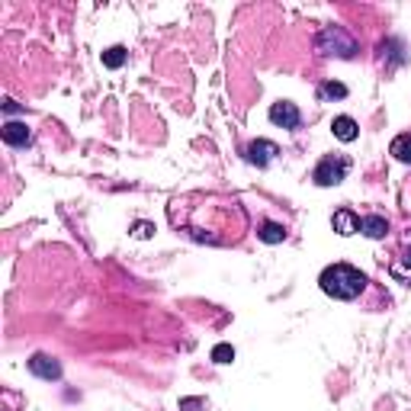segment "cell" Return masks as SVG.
I'll return each instance as SVG.
<instances>
[{
  "instance_id": "cell-1",
  "label": "cell",
  "mask_w": 411,
  "mask_h": 411,
  "mask_svg": "<svg viewBox=\"0 0 411 411\" xmlns=\"http://www.w3.org/2000/svg\"><path fill=\"white\" fill-rule=\"evenodd\" d=\"M318 286L325 296L341 299V302H353V299L366 290V276L351 264H331L321 270Z\"/></svg>"
},
{
  "instance_id": "cell-2",
  "label": "cell",
  "mask_w": 411,
  "mask_h": 411,
  "mask_svg": "<svg viewBox=\"0 0 411 411\" xmlns=\"http://www.w3.org/2000/svg\"><path fill=\"white\" fill-rule=\"evenodd\" d=\"M318 52L337 55V58H353L357 55V42H353V36L344 26H328L318 36Z\"/></svg>"
},
{
  "instance_id": "cell-3",
  "label": "cell",
  "mask_w": 411,
  "mask_h": 411,
  "mask_svg": "<svg viewBox=\"0 0 411 411\" xmlns=\"http://www.w3.org/2000/svg\"><path fill=\"white\" fill-rule=\"evenodd\" d=\"M347 174H351V158H344V154H328V158L318 161V168H315V183H318V187H337Z\"/></svg>"
},
{
  "instance_id": "cell-4",
  "label": "cell",
  "mask_w": 411,
  "mask_h": 411,
  "mask_svg": "<svg viewBox=\"0 0 411 411\" xmlns=\"http://www.w3.org/2000/svg\"><path fill=\"white\" fill-rule=\"evenodd\" d=\"M270 122L274 126H283V129H299V122H302V113H299L296 103H290V100H280V103H274L270 107Z\"/></svg>"
},
{
  "instance_id": "cell-5",
  "label": "cell",
  "mask_w": 411,
  "mask_h": 411,
  "mask_svg": "<svg viewBox=\"0 0 411 411\" xmlns=\"http://www.w3.org/2000/svg\"><path fill=\"white\" fill-rule=\"evenodd\" d=\"M248 161H251V164H257V168H267V164H270V161H274V154H280V148L274 145V142H267V138H257V142H251V145H248Z\"/></svg>"
},
{
  "instance_id": "cell-6",
  "label": "cell",
  "mask_w": 411,
  "mask_h": 411,
  "mask_svg": "<svg viewBox=\"0 0 411 411\" xmlns=\"http://www.w3.org/2000/svg\"><path fill=\"white\" fill-rule=\"evenodd\" d=\"M0 135H4V142H7V145L23 148V145H29L32 132H29V126H26V122H13V119H10V122H4Z\"/></svg>"
},
{
  "instance_id": "cell-7",
  "label": "cell",
  "mask_w": 411,
  "mask_h": 411,
  "mask_svg": "<svg viewBox=\"0 0 411 411\" xmlns=\"http://www.w3.org/2000/svg\"><path fill=\"white\" fill-rule=\"evenodd\" d=\"M29 373H36L39 379H61V366L55 363L52 357H46V353H36V357L29 360Z\"/></svg>"
},
{
  "instance_id": "cell-8",
  "label": "cell",
  "mask_w": 411,
  "mask_h": 411,
  "mask_svg": "<svg viewBox=\"0 0 411 411\" xmlns=\"http://www.w3.org/2000/svg\"><path fill=\"white\" fill-rule=\"evenodd\" d=\"M331 225H335V231L337 235H344V238H351V235H357L360 231V219L353 215V209H337L335 219H331Z\"/></svg>"
},
{
  "instance_id": "cell-9",
  "label": "cell",
  "mask_w": 411,
  "mask_h": 411,
  "mask_svg": "<svg viewBox=\"0 0 411 411\" xmlns=\"http://www.w3.org/2000/svg\"><path fill=\"white\" fill-rule=\"evenodd\" d=\"M331 132H335L341 142H357L360 126H357V119H351V116H337V119L331 122Z\"/></svg>"
},
{
  "instance_id": "cell-10",
  "label": "cell",
  "mask_w": 411,
  "mask_h": 411,
  "mask_svg": "<svg viewBox=\"0 0 411 411\" xmlns=\"http://www.w3.org/2000/svg\"><path fill=\"white\" fill-rule=\"evenodd\" d=\"M360 231H363L366 238H382L389 231V222L382 219V215H363V219H360Z\"/></svg>"
},
{
  "instance_id": "cell-11",
  "label": "cell",
  "mask_w": 411,
  "mask_h": 411,
  "mask_svg": "<svg viewBox=\"0 0 411 411\" xmlns=\"http://www.w3.org/2000/svg\"><path fill=\"white\" fill-rule=\"evenodd\" d=\"M389 154L396 161H402V164H411V132H405V135L392 138V145H389Z\"/></svg>"
},
{
  "instance_id": "cell-12",
  "label": "cell",
  "mask_w": 411,
  "mask_h": 411,
  "mask_svg": "<svg viewBox=\"0 0 411 411\" xmlns=\"http://www.w3.org/2000/svg\"><path fill=\"white\" fill-rule=\"evenodd\" d=\"M257 238H260V241H267V244H280L283 238H286V229H283V225H276V222H264V225H260V231H257Z\"/></svg>"
},
{
  "instance_id": "cell-13",
  "label": "cell",
  "mask_w": 411,
  "mask_h": 411,
  "mask_svg": "<svg viewBox=\"0 0 411 411\" xmlns=\"http://www.w3.org/2000/svg\"><path fill=\"white\" fill-rule=\"evenodd\" d=\"M318 97L321 100H344V97H347V87L337 84V81H328V84L318 87Z\"/></svg>"
},
{
  "instance_id": "cell-14",
  "label": "cell",
  "mask_w": 411,
  "mask_h": 411,
  "mask_svg": "<svg viewBox=\"0 0 411 411\" xmlns=\"http://www.w3.org/2000/svg\"><path fill=\"white\" fill-rule=\"evenodd\" d=\"M103 65H107V68H122V65H126V48L113 46L107 55H103Z\"/></svg>"
},
{
  "instance_id": "cell-15",
  "label": "cell",
  "mask_w": 411,
  "mask_h": 411,
  "mask_svg": "<svg viewBox=\"0 0 411 411\" xmlns=\"http://www.w3.org/2000/svg\"><path fill=\"white\" fill-rule=\"evenodd\" d=\"M213 360L215 363H231V360H235V347H231V344H215Z\"/></svg>"
},
{
  "instance_id": "cell-16",
  "label": "cell",
  "mask_w": 411,
  "mask_h": 411,
  "mask_svg": "<svg viewBox=\"0 0 411 411\" xmlns=\"http://www.w3.org/2000/svg\"><path fill=\"white\" fill-rule=\"evenodd\" d=\"M154 231H158L154 229V222H135V225H132V235L135 238H151Z\"/></svg>"
}]
</instances>
